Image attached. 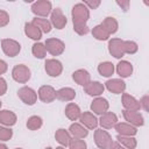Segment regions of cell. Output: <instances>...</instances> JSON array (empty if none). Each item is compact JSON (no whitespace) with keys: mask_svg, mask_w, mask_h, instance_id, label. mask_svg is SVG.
Masks as SVG:
<instances>
[{"mask_svg":"<svg viewBox=\"0 0 149 149\" xmlns=\"http://www.w3.org/2000/svg\"><path fill=\"white\" fill-rule=\"evenodd\" d=\"M42 125H43V120L38 115H33L27 120V128L29 130H37L42 127Z\"/></svg>","mask_w":149,"mask_h":149,"instance_id":"d6a6232c","label":"cell"},{"mask_svg":"<svg viewBox=\"0 0 149 149\" xmlns=\"http://www.w3.org/2000/svg\"><path fill=\"white\" fill-rule=\"evenodd\" d=\"M1 49L8 57H15L21 51V44L12 38H2L1 40Z\"/></svg>","mask_w":149,"mask_h":149,"instance_id":"5b68a950","label":"cell"},{"mask_svg":"<svg viewBox=\"0 0 149 149\" xmlns=\"http://www.w3.org/2000/svg\"><path fill=\"white\" fill-rule=\"evenodd\" d=\"M15 149H22V148H15Z\"/></svg>","mask_w":149,"mask_h":149,"instance_id":"681fc988","label":"cell"},{"mask_svg":"<svg viewBox=\"0 0 149 149\" xmlns=\"http://www.w3.org/2000/svg\"><path fill=\"white\" fill-rule=\"evenodd\" d=\"M37 95L41 101L50 104L56 99V90L50 85H42L37 91Z\"/></svg>","mask_w":149,"mask_h":149,"instance_id":"8fae6325","label":"cell"},{"mask_svg":"<svg viewBox=\"0 0 149 149\" xmlns=\"http://www.w3.org/2000/svg\"><path fill=\"white\" fill-rule=\"evenodd\" d=\"M31 12L36 15V17H45L51 14L52 5L49 0H38L31 5Z\"/></svg>","mask_w":149,"mask_h":149,"instance_id":"3957f363","label":"cell"},{"mask_svg":"<svg viewBox=\"0 0 149 149\" xmlns=\"http://www.w3.org/2000/svg\"><path fill=\"white\" fill-rule=\"evenodd\" d=\"M116 140L118 142L125 147L126 149H135L136 146H137V142H136V139L134 136H122V135H118L116 136Z\"/></svg>","mask_w":149,"mask_h":149,"instance_id":"f546056e","label":"cell"},{"mask_svg":"<svg viewBox=\"0 0 149 149\" xmlns=\"http://www.w3.org/2000/svg\"><path fill=\"white\" fill-rule=\"evenodd\" d=\"M1 105H2V102H1V100H0V108H1Z\"/></svg>","mask_w":149,"mask_h":149,"instance_id":"c3c4849f","label":"cell"},{"mask_svg":"<svg viewBox=\"0 0 149 149\" xmlns=\"http://www.w3.org/2000/svg\"><path fill=\"white\" fill-rule=\"evenodd\" d=\"M109 108V104L107 101V99L102 98V97H97L95 99H93L92 104H91V111L94 114H104L108 111Z\"/></svg>","mask_w":149,"mask_h":149,"instance_id":"9a60e30c","label":"cell"},{"mask_svg":"<svg viewBox=\"0 0 149 149\" xmlns=\"http://www.w3.org/2000/svg\"><path fill=\"white\" fill-rule=\"evenodd\" d=\"M44 47H45V50L52 56H59L65 50L64 42L62 40H59V38H56V37L48 38L45 41V43H44Z\"/></svg>","mask_w":149,"mask_h":149,"instance_id":"8992f818","label":"cell"},{"mask_svg":"<svg viewBox=\"0 0 149 149\" xmlns=\"http://www.w3.org/2000/svg\"><path fill=\"white\" fill-rule=\"evenodd\" d=\"M115 71L114 64L111 62H102L98 65V72L102 77H111Z\"/></svg>","mask_w":149,"mask_h":149,"instance_id":"4dcf8cb0","label":"cell"},{"mask_svg":"<svg viewBox=\"0 0 149 149\" xmlns=\"http://www.w3.org/2000/svg\"><path fill=\"white\" fill-rule=\"evenodd\" d=\"M17 97L21 99L22 102H24L26 105H34L37 100V93L34 88L29 87V86H23L21 88H19L17 91Z\"/></svg>","mask_w":149,"mask_h":149,"instance_id":"52a82bcc","label":"cell"},{"mask_svg":"<svg viewBox=\"0 0 149 149\" xmlns=\"http://www.w3.org/2000/svg\"><path fill=\"white\" fill-rule=\"evenodd\" d=\"M112 136L107 130L102 128H95L94 130V143L99 149H108L112 144Z\"/></svg>","mask_w":149,"mask_h":149,"instance_id":"7a4b0ae2","label":"cell"},{"mask_svg":"<svg viewBox=\"0 0 149 149\" xmlns=\"http://www.w3.org/2000/svg\"><path fill=\"white\" fill-rule=\"evenodd\" d=\"M8 69V65L7 63L3 61V59H0V74H3Z\"/></svg>","mask_w":149,"mask_h":149,"instance_id":"7bdbcfd3","label":"cell"},{"mask_svg":"<svg viewBox=\"0 0 149 149\" xmlns=\"http://www.w3.org/2000/svg\"><path fill=\"white\" fill-rule=\"evenodd\" d=\"M12 77H13V79L15 81H17L20 84H24L30 79L31 73H30V70H29V68L27 65L17 64L12 70Z\"/></svg>","mask_w":149,"mask_h":149,"instance_id":"277c9868","label":"cell"},{"mask_svg":"<svg viewBox=\"0 0 149 149\" xmlns=\"http://www.w3.org/2000/svg\"><path fill=\"white\" fill-rule=\"evenodd\" d=\"M123 118L127 121V123L134 126V127H141L144 125V119L143 115L140 112H133V111H122Z\"/></svg>","mask_w":149,"mask_h":149,"instance_id":"7c38bea8","label":"cell"},{"mask_svg":"<svg viewBox=\"0 0 149 149\" xmlns=\"http://www.w3.org/2000/svg\"><path fill=\"white\" fill-rule=\"evenodd\" d=\"M69 148L70 149H87V144L84 140L71 139V141L69 143Z\"/></svg>","mask_w":149,"mask_h":149,"instance_id":"d590c367","label":"cell"},{"mask_svg":"<svg viewBox=\"0 0 149 149\" xmlns=\"http://www.w3.org/2000/svg\"><path fill=\"white\" fill-rule=\"evenodd\" d=\"M116 5L118 6H120L125 12L129 8V5H130V2L129 1H116Z\"/></svg>","mask_w":149,"mask_h":149,"instance_id":"b9f144b4","label":"cell"},{"mask_svg":"<svg viewBox=\"0 0 149 149\" xmlns=\"http://www.w3.org/2000/svg\"><path fill=\"white\" fill-rule=\"evenodd\" d=\"M0 149H8V147L5 143H0Z\"/></svg>","mask_w":149,"mask_h":149,"instance_id":"f6af8a7d","label":"cell"},{"mask_svg":"<svg viewBox=\"0 0 149 149\" xmlns=\"http://www.w3.org/2000/svg\"><path fill=\"white\" fill-rule=\"evenodd\" d=\"M8 23H9V14L6 10L0 9V28L7 26Z\"/></svg>","mask_w":149,"mask_h":149,"instance_id":"74e56055","label":"cell"},{"mask_svg":"<svg viewBox=\"0 0 149 149\" xmlns=\"http://www.w3.org/2000/svg\"><path fill=\"white\" fill-rule=\"evenodd\" d=\"M72 79L80 86H86L90 81H91V76L88 73L87 70L85 69H79V70H76L73 73H72Z\"/></svg>","mask_w":149,"mask_h":149,"instance_id":"44dd1931","label":"cell"},{"mask_svg":"<svg viewBox=\"0 0 149 149\" xmlns=\"http://www.w3.org/2000/svg\"><path fill=\"white\" fill-rule=\"evenodd\" d=\"M83 3H84L88 9H97V8L100 6L101 1H100V0H93V1H91V0H85Z\"/></svg>","mask_w":149,"mask_h":149,"instance_id":"f35d334b","label":"cell"},{"mask_svg":"<svg viewBox=\"0 0 149 149\" xmlns=\"http://www.w3.org/2000/svg\"><path fill=\"white\" fill-rule=\"evenodd\" d=\"M92 35H93V37H94L95 40H98V41H106V40H108V37L111 36V35L104 29V27H102L101 24H98V26L93 27V29H92Z\"/></svg>","mask_w":149,"mask_h":149,"instance_id":"1f68e13d","label":"cell"},{"mask_svg":"<svg viewBox=\"0 0 149 149\" xmlns=\"http://www.w3.org/2000/svg\"><path fill=\"white\" fill-rule=\"evenodd\" d=\"M84 91L91 97H100L105 91V86L100 81H90L86 86H84Z\"/></svg>","mask_w":149,"mask_h":149,"instance_id":"d6986e66","label":"cell"},{"mask_svg":"<svg viewBox=\"0 0 149 149\" xmlns=\"http://www.w3.org/2000/svg\"><path fill=\"white\" fill-rule=\"evenodd\" d=\"M13 136V130L8 127H0V141H9Z\"/></svg>","mask_w":149,"mask_h":149,"instance_id":"8d00e7d4","label":"cell"},{"mask_svg":"<svg viewBox=\"0 0 149 149\" xmlns=\"http://www.w3.org/2000/svg\"><path fill=\"white\" fill-rule=\"evenodd\" d=\"M100 24L104 27V29H105L109 35L115 34V33L118 31V28H119V23H118V21H116L113 16H107V17H105L104 21H102Z\"/></svg>","mask_w":149,"mask_h":149,"instance_id":"484cf974","label":"cell"},{"mask_svg":"<svg viewBox=\"0 0 149 149\" xmlns=\"http://www.w3.org/2000/svg\"><path fill=\"white\" fill-rule=\"evenodd\" d=\"M55 139H56V141H57L62 147L65 148V147L69 146V143H70V141H71V135L69 134V132H68L66 129L59 128V129H57L56 133H55Z\"/></svg>","mask_w":149,"mask_h":149,"instance_id":"83f0119b","label":"cell"},{"mask_svg":"<svg viewBox=\"0 0 149 149\" xmlns=\"http://www.w3.org/2000/svg\"><path fill=\"white\" fill-rule=\"evenodd\" d=\"M71 15H72V22H73V30L78 35L88 34L90 29L86 23L90 19V9L83 2H78L72 7Z\"/></svg>","mask_w":149,"mask_h":149,"instance_id":"6da1fadb","label":"cell"},{"mask_svg":"<svg viewBox=\"0 0 149 149\" xmlns=\"http://www.w3.org/2000/svg\"><path fill=\"white\" fill-rule=\"evenodd\" d=\"M16 114L12 111L8 109H2L0 111V123H2L6 127H12L16 123Z\"/></svg>","mask_w":149,"mask_h":149,"instance_id":"7402d4cb","label":"cell"},{"mask_svg":"<svg viewBox=\"0 0 149 149\" xmlns=\"http://www.w3.org/2000/svg\"><path fill=\"white\" fill-rule=\"evenodd\" d=\"M31 52H33V55H34L36 58H38V59H42V58H44V57L47 56L45 47H44V44L41 43V42H36V43L33 44Z\"/></svg>","mask_w":149,"mask_h":149,"instance_id":"836d02e7","label":"cell"},{"mask_svg":"<svg viewBox=\"0 0 149 149\" xmlns=\"http://www.w3.org/2000/svg\"><path fill=\"white\" fill-rule=\"evenodd\" d=\"M118 123V116L113 112H106L100 115V119L98 120V125L101 126L102 129H111L114 128V126Z\"/></svg>","mask_w":149,"mask_h":149,"instance_id":"4fadbf2b","label":"cell"},{"mask_svg":"<svg viewBox=\"0 0 149 149\" xmlns=\"http://www.w3.org/2000/svg\"><path fill=\"white\" fill-rule=\"evenodd\" d=\"M148 102H149V95H148V94H146V95H143V97L141 98V100H140V106H141V108H143L146 112H148V111H149Z\"/></svg>","mask_w":149,"mask_h":149,"instance_id":"ab89813d","label":"cell"},{"mask_svg":"<svg viewBox=\"0 0 149 149\" xmlns=\"http://www.w3.org/2000/svg\"><path fill=\"white\" fill-rule=\"evenodd\" d=\"M122 106L126 111H133V112H139L141 109L140 101L134 98L133 95L128 93H122Z\"/></svg>","mask_w":149,"mask_h":149,"instance_id":"2e32d148","label":"cell"},{"mask_svg":"<svg viewBox=\"0 0 149 149\" xmlns=\"http://www.w3.org/2000/svg\"><path fill=\"white\" fill-rule=\"evenodd\" d=\"M104 86H105V88H107L109 92H112L114 94H121L126 90V83L120 78L108 79Z\"/></svg>","mask_w":149,"mask_h":149,"instance_id":"5bb4252c","label":"cell"},{"mask_svg":"<svg viewBox=\"0 0 149 149\" xmlns=\"http://www.w3.org/2000/svg\"><path fill=\"white\" fill-rule=\"evenodd\" d=\"M114 128L118 132V135H122V136H135L137 133L136 127H134L127 122H118L114 126Z\"/></svg>","mask_w":149,"mask_h":149,"instance_id":"ffe728a7","label":"cell"},{"mask_svg":"<svg viewBox=\"0 0 149 149\" xmlns=\"http://www.w3.org/2000/svg\"><path fill=\"white\" fill-rule=\"evenodd\" d=\"M31 23L34 24V26H36L42 33H45V34H48V33H50L51 31V23H50V21L48 20V19H44V17H34L33 19V21H31Z\"/></svg>","mask_w":149,"mask_h":149,"instance_id":"f1b7e54d","label":"cell"},{"mask_svg":"<svg viewBox=\"0 0 149 149\" xmlns=\"http://www.w3.org/2000/svg\"><path fill=\"white\" fill-rule=\"evenodd\" d=\"M44 69L47 74H49L50 77H58L63 71V65L58 59L49 58L44 63Z\"/></svg>","mask_w":149,"mask_h":149,"instance_id":"30bf717a","label":"cell"},{"mask_svg":"<svg viewBox=\"0 0 149 149\" xmlns=\"http://www.w3.org/2000/svg\"><path fill=\"white\" fill-rule=\"evenodd\" d=\"M69 134L73 137V139H79L83 140L88 135V129H86L81 123L78 122H73L70 127H69Z\"/></svg>","mask_w":149,"mask_h":149,"instance_id":"ac0fdd59","label":"cell"},{"mask_svg":"<svg viewBox=\"0 0 149 149\" xmlns=\"http://www.w3.org/2000/svg\"><path fill=\"white\" fill-rule=\"evenodd\" d=\"M6 92H7V83L2 77H0V95H3Z\"/></svg>","mask_w":149,"mask_h":149,"instance_id":"60d3db41","label":"cell"},{"mask_svg":"<svg viewBox=\"0 0 149 149\" xmlns=\"http://www.w3.org/2000/svg\"><path fill=\"white\" fill-rule=\"evenodd\" d=\"M50 23L51 26H54L56 29H63L66 23H68V19L66 16L63 14L61 8H55L51 10V16H50Z\"/></svg>","mask_w":149,"mask_h":149,"instance_id":"9c48e42d","label":"cell"},{"mask_svg":"<svg viewBox=\"0 0 149 149\" xmlns=\"http://www.w3.org/2000/svg\"><path fill=\"white\" fill-rule=\"evenodd\" d=\"M24 34H26L29 38L35 40V41H38V40H41V37H42V31H41L36 26H34L31 22H27V23L24 24Z\"/></svg>","mask_w":149,"mask_h":149,"instance_id":"4316f807","label":"cell"},{"mask_svg":"<svg viewBox=\"0 0 149 149\" xmlns=\"http://www.w3.org/2000/svg\"><path fill=\"white\" fill-rule=\"evenodd\" d=\"M108 149H126L125 147H122L119 142H112V144L109 146Z\"/></svg>","mask_w":149,"mask_h":149,"instance_id":"ee69618b","label":"cell"},{"mask_svg":"<svg viewBox=\"0 0 149 149\" xmlns=\"http://www.w3.org/2000/svg\"><path fill=\"white\" fill-rule=\"evenodd\" d=\"M116 72L121 78H127L133 73V65L127 61H120L116 64Z\"/></svg>","mask_w":149,"mask_h":149,"instance_id":"d4e9b609","label":"cell"},{"mask_svg":"<svg viewBox=\"0 0 149 149\" xmlns=\"http://www.w3.org/2000/svg\"><path fill=\"white\" fill-rule=\"evenodd\" d=\"M64 112H65L66 118H68L69 120H71V121H77V120H79L80 114H81V111H80L79 106H78L77 104H74V102H69V104L66 105Z\"/></svg>","mask_w":149,"mask_h":149,"instance_id":"603a6c76","label":"cell"},{"mask_svg":"<svg viewBox=\"0 0 149 149\" xmlns=\"http://www.w3.org/2000/svg\"><path fill=\"white\" fill-rule=\"evenodd\" d=\"M123 47H125V54H129V55H133L139 50V47L134 41H123Z\"/></svg>","mask_w":149,"mask_h":149,"instance_id":"e575fe53","label":"cell"},{"mask_svg":"<svg viewBox=\"0 0 149 149\" xmlns=\"http://www.w3.org/2000/svg\"><path fill=\"white\" fill-rule=\"evenodd\" d=\"M80 123L86 128V129H95L98 127V119L92 112H84L80 114L79 118Z\"/></svg>","mask_w":149,"mask_h":149,"instance_id":"e0dca14e","label":"cell"},{"mask_svg":"<svg viewBox=\"0 0 149 149\" xmlns=\"http://www.w3.org/2000/svg\"><path fill=\"white\" fill-rule=\"evenodd\" d=\"M76 98V91L71 87H62L56 91V99L61 101H72Z\"/></svg>","mask_w":149,"mask_h":149,"instance_id":"cb8c5ba5","label":"cell"},{"mask_svg":"<svg viewBox=\"0 0 149 149\" xmlns=\"http://www.w3.org/2000/svg\"><path fill=\"white\" fill-rule=\"evenodd\" d=\"M108 51L114 58H122L125 56V47L123 40L121 38H112L108 41Z\"/></svg>","mask_w":149,"mask_h":149,"instance_id":"ba28073f","label":"cell"},{"mask_svg":"<svg viewBox=\"0 0 149 149\" xmlns=\"http://www.w3.org/2000/svg\"><path fill=\"white\" fill-rule=\"evenodd\" d=\"M45 149H52V148H51V147H47Z\"/></svg>","mask_w":149,"mask_h":149,"instance_id":"7dc6e473","label":"cell"},{"mask_svg":"<svg viewBox=\"0 0 149 149\" xmlns=\"http://www.w3.org/2000/svg\"><path fill=\"white\" fill-rule=\"evenodd\" d=\"M56 149H65V148H64V147H62V146H61V147H57V148H56Z\"/></svg>","mask_w":149,"mask_h":149,"instance_id":"bcb514c9","label":"cell"}]
</instances>
